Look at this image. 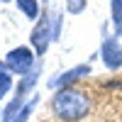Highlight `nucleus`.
Wrapping results in <instances>:
<instances>
[{
  "mask_svg": "<svg viewBox=\"0 0 122 122\" xmlns=\"http://www.w3.org/2000/svg\"><path fill=\"white\" fill-rule=\"evenodd\" d=\"M51 112L56 120L61 122H76V120H83L90 112V98L78 88H61L51 95Z\"/></svg>",
  "mask_w": 122,
  "mask_h": 122,
  "instance_id": "f257e3e1",
  "label": "nucleus"
},
{
  "mask_svg": "<svg viewBox=\"0 0 122 122\" xmlns=\"http://www.w3.org/2000/svg\"><path fill=\"white\" fill-rule=\"evenodd\" d=\"M34 51L29 46H15L12 51H7L5 54V64H7V68L12 71V73H17V76H27V73H32V71L37 68V64H34Z\"/></svg>",
  "mask_w": 122,
  "mask_h": 122,
  "instance_id": "f03ea898",
  "label": "nucleus"
},
{
  "mask_svg": "<svg viewBox=\"0 0 122 122\" xmlns=\"http://www.w3.org/2000/svg\"><path fill=\"white\" fill-rule=\"evenodd\" d=\"M100 59L110 71L122 68V44L115 34H107L105 27H103V42H100Z\"/></svg>",
  "mask_w": 122,
  "mask_h": 122,
  "instance_id": "7ed1b4c3",
  "label": "nucleus"
},
{
  "mask_svg": "<svg viewBox=\"0 0 122 122\" xmlns=\"http://www.w3.org/2000/svg\"><path fill=\"white\" fill-rule=\"evenodd\" d=\"M51 39H54V25L49 22V15H42L37 20L34 29H32V46H34V51H37L39 59H44Z\"/></svg>",
  "mask_w": 122,
  "mask_h": 122,
  "instance_id": "20e7f679",
  "label": "nucleus"
},
{
  "mask_svg": "<svg viewBox=\"0 0 122 122\" xmlns=\"http://www.w3.org/2000/svg\"><path fill=\"white\" fill-rule=\"evenodd\" d=\"M88 73H90V64L73 66V68L64 71L61 76L51 78V81H49V88H56V90H61V88H71V86L76 83V81H81V78H83V76H88Z\"/></svg>",
  "mask_w": 122,
  "mask_h": 122,
  "instance_id": "39448f33",
  "label": "nucleus"
},
{
  "mask_svg": "<svg viewBox=\"0 0 122 122\" xmlns=\"http://www.w3.org/2000/svg\"><path fill=\"white\" fill-rule=\"evenodd\" d=\"M27 103H25V95H20V93H15V98L12 100H10V103L5 105V110H3V117H0V120H3V122H12L15 117H17V112H20V110H22Z\"/></svg>",
  "mask_w": 122,
  "mask_h": 122,
  "instance_id": "423d86ee",
  "label": "nucleus"
},
{
  "mask_svg": "<svg viewBox=\"0 0 122 122\" xmlns=\"http://www.w3.org/2000/svg\"><path fill=\"white\" fill-rule=\"evenodd\" d=\"M10 90H12V71L5 61H0V98H5Z\"/></svg>",
  "mask_w": 122,
  "mask_h": 122,
  "instance_id": "0eeeda50",
  "label": "nucleus"
},
{
  "mask_svg": "<svg viewBox=\"0 0 122 122\" xmlns=\"http://www.w3.org/2000/svg\"><path fill=\"white\" fill-rule=\"evenodd\" d=\"M17 7H20V12L27 20H39L42 17L39 15V3L37 0H17Z\"/></svg>",
  "mask_w": 122,
  "mask_h": 122,
  "instance_id": "6e6552de",
  "label": "nucleus"
},
{
  "mask_svg": "<svg viewBox=\"0 0 122 122\" xmlns=\"http://www.w3.org/2000/svg\"><path fill=\"white\" fill-rule=\"evenodd\" d=\"M110 15H112L115 34H122V0H112L110 3Z\"/></svg>",
  "mask_w": 122,
  "mask_h": 122,
  "instance_id": "1a4fd4ad",
  "label": "nucleus"
},
{
  "mask_svg": "<svg viewBox=\"0 0 122 122\" xmlns=\"http://www.w3.org/2000/svg\"><path fill=\"white\" fill-rule=\"evenodd\" d=\"M37 100H39V95L34 93L32 98L27 100V105H25V107H22V110L17 112V117H15L12 122H27V120H29V115H32V110H34V105H37Z\"/></svg>",
  "mask_w": 122,
  "mask_h": 122,
  "instance_id": "9d476101",
  "label": "nucleus"
},
{
  "mask_svg": "<svg viewBox=\"0 0 122 122\" xmlns=\"http://www.w3.org/2000/svg\"><path fill=\"white\" fill-rule=\"evenodd\" d=\"M3 3H10V0H3Z\"/></svg>",
  "mask_w": 122,
  "mask_h": 122,
  "instance_id": "9b49d317",
  "label": "nucleus"
},
{
  "mask_svg": "<svg viewBox=\"0 0 122 122\" xmlns=\"http://www.w3.org/2000/svg\"><path fill=\"white\" fill-rule=\"evenodd\" d=\"M44 3H46V0H44Z\"/></svg>",
  "mask_w": 122,
  "mask_h": 122,
  "instance_id": "f8f14e48",
  "label": "nucleus"
},
{
  "mask_svg": "<svg viewBox=\"0 0 122 122\" xmlns=\"http://www.w3.org/2000/svg\"><path fill=\"white\" fill-rule=\"evenodd\" d=\"M0 117H3V115H0Z\"/></svg>",
  "mask_w": 122,
  "mask_h": 122,
  "instance_id": "ddd939ff",
  "label": "nucleus"
}]
</instances>
